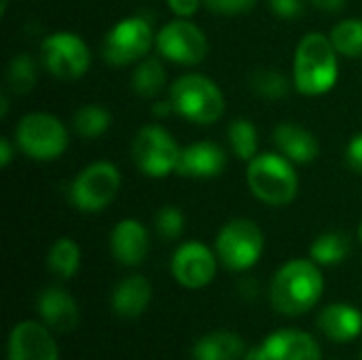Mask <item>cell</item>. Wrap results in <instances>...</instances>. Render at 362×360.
Here are the masks:
<instances>
[{
	"label": "cell",
	"instance_id": "2",
	"mask_svg": "<svg viewBox=\"0 0 362 360\" xmlns=\"http://www.w3.org/2000/svg\"><path fill=\"white\" fill-rule=\"evenodd\" d=\"M337 49L331 38L322 32L305 34L295 51L293 62V85L303 95L329 93L339 76Z\"/></svg>",
	"mask_w": 362,
	"mask_h": 360
},
{
	"label": "cell",
	"instance_id": "36",
	"mask_svg": "<svg viewBox=\"0 0 362 360\" xmlns=\"http://www.w3.org/2000/svg\"><path fill=\"white\" fill-rule=\"evenodd\" d=\"M13 144H11V140L8 138H2L0 140V166L2 168H6L8 163H11V159H13Z\"/></svg>",
	"mask_w": 362,
	"mask_h": 360
},
{
	"label": "cell",
	"instance_id": "12",
	"mask_svg": "<svg viewBox=\"0 0 362 360\" xmlns=\"http://www.w3.org/2000/svg\"><path fill=\"white\" fill-rule=\"evenodd\" d=\"M170 267L174 280L180 286L189 291H199L214 280L218 269V257L216 250L208 248L202 242H185L176 248Z\"/></svg>",
	"mask_w": 362,
	"mask_h": 360
},
{
	"label": "cell",
	"instance_id": "16",
	"mask_svg": "<svg viewBox=\"0 0 362 360\" xmlns=\"http://www.w3.org/2000/svg\"><path fill=\"white\" fill-rule=\"evenodd\" d=\"M151 248L146 227L136 219H123L110 231V255L125 267L140 265Z\"/></svg>",
	"mask_w": 362,
	"mask_h": 360
},
{
	"label": "cell",
	"instance_id": "24",
	"mask_svg": "<svg viewBox=\"0 0 362 360\" xmlns=\"http://www.w3.org/2000/svg\"><path fill=\"white\" fill-rule=\"evenodd\" d=\"M47 267L53 276L70 280L81 267V248L72 238H59L51 244L47 255Z\"/></svg>",
	"mask_w": 362,
	"mask_h": 360
},
{
	"label": "cell",
	"instance_id": "25",
	"mask_svg": "<svg viewBox=\"0 0 362 360\" xmlns=\"http://www.w3.org/2000/svg\"><path fill=\"white\" fill-rule=\"evenodd\" d=\"M110 123H112L110 112L104 106H100V104H85L72 117L74 132L81 138H87V140H93V138L106 134Z\"/></svg>",
	"mask_w": 362,
	"mask_h": 360
},
{
	"label": "cell",
	"instance_id": "35",
	"mask_svg": "<svg viewBox=\"0 0 362 360\" xmlns=\"http://www.w3.org/2000/svg\"><path fill=\"white\" fill-rule=\"evenodd\" d=\"M316 8L327 11V13H337L346 6V0H310Z\"/></svg>",
	"mask_w": 362,
	"mask_h": 360
},
{
	"label": "cell",
	"instance_id": "27",
	"mask_svg": "<svg viewBox=\"0 0 362 360\" xmlns=\"http://www.w3.org/2000/svg\"><path fill=\"white\" fill-rule=\"evenodd\" d=\"M333 47L344 57H362V19H344L329 34Z\"/></svg>",
	"mask_w": 362,
	"mask_h": 360
},
{
	"label": "cell",
	"instance_id": "15",
	"mask_svg": "<svg viewBox=\"0 0 362 360\" xmlns=\"http://www.w3.org/2000/svg\"><path fill=\"white\" fill-rule=\"evenodd\" d=\"M225 166H227L225 149L218 146L216 142L202 140L180 149L176 174L187 178H214L223 174Z\"/></svg>",
	"mask_w": 362,
	"mask_h": 360
},
{
	"label": "cell",
	"instance_id": "18",
	"mask_svg": "<svg viewBox=\"0 0 362 360\" xmlns=\"http://www.w3.org/2000/svg\"><path fill=\"white\" fill-rule=\"evenodd\" d=\"M316 327L331 342L346 344L362 333V312L350 303H331L318 314Z\"/></svg>",
	"mask_w": 362,
	"mask_h": 360
},
{
	"label": "cell",
	"instance_id": "17",
	"mask_svg": "<svg viewBox=\"0 0 362 360\" xmlns=\"http://www.w3.org/2000/svg\"><path fill=\"white\" fill-rule=\"evenodd\" d=\"M36 308L40 320L55 333H70L78 325V306L62 286H47L38 295Z\"/></svg>",
	"mask_w": 362,
	"mask_h": 360
},
{
	"label": "cell",
	"instance_id": "3",
	"mask_svg": "<svg viewBox=\"0 0 362 360\" xmlns=\"http://www.w3.org/2000/svg\"><path fill=\"white\" fill-rule=\"evenodd\" d=\"M246 182L250 193L274 208L288 206L299 191V178L288 161L280 153H259L248 161Z\"/></svg>",
	"mask_w": 362,
	"mask_h": 360
},
{
	"label": "cell",
	"instance_id": "38",
	"mask_svg": "<svg viewBox=\"0 0 362 360\" xmlns=\"http://www.w3.org/2000/svg\"><path fill=\"white\" fill-rule=\"evenodd\" d=\"M6 108H8V100H6V95L2 93V95H0V117L6 115Z\"/></svg>",
	"mask_w": 362,
	"mask_h": 360
},
{
	"label": "cell",
	"instance_id": "5",
	"mask_svg": "<svg viewBox=\"0 0 362 360\" xmlns=\"http://www.w3.org/2000/svg\"><path fill=\"white\" fill-rule=\"evenodd\" d=\"M15 142L25 157L36 161H53L68 149V129L55 115L30 112L17 123Z\"/></svg>",
	"mask_w": 362,
	"mask_h": 360
},
{
	"label": "cell",
	"instance_id": "29",
	"mask_svg": "<svg viewBox=\"0 0 362 360\" xmlns=\"http://www.w3.org/2000/svg\"><path fill=\"white\" fill-rule=\"evenodd\" d=\"M248 85L255 93H259L261 98H267V100L284 98L291 89L288 79L276 68H257L250 74Z\"/></svg>",
	"mask_w": 362,
	"mask_h": 360
},
{
	"label": "cell",
	"instance_id": "19",
	"mask_svg": "<svg viewBox=\"0 0 362 360\" xmlns=\"http://www.w3.org/2000/svg\"><path fill=\"white\" fill-rule=\"evenodd\" d=\"M153 299V286L144 276H127L123 278L110 295V306L112 312L119 318L134 320L146 312Z\"/></svg>",
	"mask_w": 362,
	"mask_h": 360
},
{
	"label": "cell",
	"instance_id": "39",
	"mask_svg": "<svg viewBox=\"0 0 362 360\" xmlns=\"http://www.w3.org/2000/svg\"><path fill=\"white\" fill-rule=\"evenodd\" d=\"M6 4H8V0H0V13L6 11Z\"/></svg>",
	"mask_w": 362,
	"mask_h": 360
},
{
	"label": "cell",
	"instance_id": "41",
	"mask_svg": "<svg viewBox=\"0 0 362 360\" xmlns=\"http://www.w3.org/2000/svg\"><path fill=\"white\" fill-rule=\"evenodd\" d=\"M361 360H362V356H361Z\"/></svg>",
	"mask_w": 362,
	"mask_h": 360
},
{
	"label": "cell",
	"instance_id": "37",
	"mask_svg": "<svg viewBox=\"0 0 362 360\" xmlns=\"http://www.w3.org/2000/svg\"><path fill=\"white\" fill-rule=\"evenodd\" d=\"M151 110L155 117H165V115L174 112V106H172V100H161V102H155Z\"/></svg>",
	"mask_w": 362,
	"mask_h": 360
},
{
	"label": "cell",
	"instance_id": "40",
	"mask_svg": "<svg viewBox=\"0 0 362 360\" xmlns=\"http://www.w3.org/2000/svg\"><path fill=\"white\" fill-rule=\"evenodd\" d=\"M358 238H361V244H362V223H361V229H358Z\"/></svg>",
	"mask_w": 362,
	"mask_h": 360
},
{
	"label": "cell",
	"instance_id": "10",
	"mask_svg": "<svg viewBox=\"0 0 362 360\" xmlns=\"http://www.w3.org/2000/svg\"><path fill=\"white\" fill-rule=\"evenodd\" d=\"M40 64L62 81L81 79L91 64L87 42L74 32H55L40 42Z\"/></svg>",
	"mask_w": 362,
	"mask_h": 360
},
{
	"label": "cell",
	"instance_id": "33",
	"mask_svg": "<svg viewBox=\"0 0 362 360\" xmlns=\"http://www.w3.org/2000/svg\"><path fill=\"white\" fill-rule=\"evenodd\" d=\"M346 161H348L350 170H354L356 174H362V132L350 140V144L346 149Z\"/></svg>",
	"mask_w": 362,
	"mask_h": 360
},
{
	"label": "cell",
	"instance_id": "20",
	"mask_svg": "<svg viewBox=\"0 0 362 360\" xmlns=\"http://www.w3.org/2000/svg\"><path fill=\"white\" fill-rule=\"evenodd\" d=\"M274 142H276L278 153L284 155L293 163H312L320 153L318 138L310 129L291 121L276 125Z\"/></svg>",
	"mask_w": 362,
	"mask_h": 360
},
{
	"label": "cell",
	"instance_id": "30",
	"mask_svg": "<svg viewBox=\"0 0 362 360\" xmlns=\"http://www.w3.org/2000/svg\"><path fill=\"white\" fill-rule=\"evenodd\" d=\"M155 231L161 240H178L185 231V214L176 206H163L155 214Z\"/></svg>",
	"mask_w": 362,
	"mask_h": 360
},
{
	"label": "cell",
	"instance_id": "28",
	"mask_svg": "<svg viewBox=\"0 0 362 360\" xmlns=\"http://www.w3.org/2000/svg\"><path fill=\"white\" fill-rule=\"evenodd\" d=\"M6 85L17 95L30 93L34 89V85H36V62L28 53H19L8 62Z\"/></svg>",
	"mask_w": 362,
	"mask_h": 360
},
{
	"label": "cell",
	"instance_id": "22",
	"mask_svg": "<svg viewBox=\"0 0 362 360\" xmlns=\"http://www.w3.org/2000/svg\"><path fill=\"white\" fill-rule=\"evenodd\" d=\"M168 83L165 66L159 57H144L132 72L129 87L140 98H157Z\"/></svg>",
	"mask_w": 362,
	"mask_h": 360
},
{
	"label": "cell",
	"instance_id": "7",
	"mask_svg": "<svg viewBox=\"0 0 362 360\" xmlns=\"http://www.w3.org/2000/svg\"><path fill=\"white\" fill-rule=\"evenodd\" d=\"M121 189V174L110 161H95L83 168L68 187L72 206L81 212L104 210Z\"/></svg>",
	"mask_w": 362,
	"mask_h": 360
},
{
	"label": "cell",
	"instance_id": "32",
	"mask_svg": "<svg viewBox=\"0 0 362 360\" xmlns=\"http://www.w3.org/2000/svg\"><path fill=\"white\" fill-rule=\"evenodd\" d=\"M269 4V8L284 19H297L303 15L305 11V2L303 0H265Z\"/></svg>",
	"mask_w": 362,
	"mask_h": 360
},
{
	"label": "cell",
	"instance_id": "14",
	"mask_svg": "<svg viewBox=\"0 0 362 360\" xmlns=\"http://www.w3.org/2000/svg\"><path fill=\"white\" fill-rule=\"evenodd\" d=\"M6 360H59V350L45 323L23 320L13 327L6 346Z\"/></svg>",
	"mask_w": 362,
	"mask_h": 360
},
{
	"label": "cell",
	"instance_id": "6",
	"mask_svg": "<svg viewBox=\"0 0 362 360\" xmlns=\"http://www.w3.org/2000/svg\"><path fill=\"white\" fill-rule=\"evenodd\" d=\"M265 236L250 219L229 221L216 236L214 250L223 267L229 272H248L263 255Z\"/></svg>",
	"mask_w": 362,
	"mask_h": 360
},
{
	"label": "cell",
	"instance_id": "11",
	"mask_svg": "<svg viewBox=\"0 0 362 360\" xmlns=\"http://www.w3.org/2000/svg\"><path fill=\"white\" fill-rule=\"evenodd\" d=\"M155 47L163 59L180 66H197L208 55V38L204 30L185 17L168 21L157 32Z\"/></svg>",
	"mask_w": 362,
	"mask_h": 360
},
{
	"label": "cell",
	"instance_id": "4",
	"mask_svg": "<svg viewBox=\"0 0 362 360\" xmlns=\"http://www.w3.org/2000/svg\"><path fill=\"white\" fill-rule=\"evenodd\" d=\"M174 112L197 125H212L225 112V95L221 87L197 72L182 74L170 87Z\"/></svg>",
	"mask_w": 362,
	"mask_h": 360
},
{
	"label": "cell",
	"instance_id": "26",
	"mask_svg": "<svg viewBox=\"0 0 362 360\" xmlns=\"http://www.w3.org/2000/svg\"><path fill=\"white\" fill-rule=\"evenodd\" d=\"M227 140L235 157L250 161L259 149V132L248 119H233L227 127Z\"/></svg>",
	"mask_w": 362,
	"mask_h": 360
},
{
	"label": "cell",
	"instance_id": "31",
	"mask_svg": "<svg viewBox=\"0 0 362 360\" xmlns=\"http://www.w3.org/2000/svg\"><path fill=\"white\" fill-rule=\"evenodd\" d=\"M257 0H204V6L216 15H242L255 8Z\"/></svg>",
	"mask_w": 362,
	"mask_h": 360
},
{
	"label": "cell",
	"instance_id": "21",
	"mask_svg": "<svg viewBox=\"0 0 362 360\" xmlns=\"http://www.w3.org/2000/svg\"><path fill=\"white\" fill-rule=\"evenodd\" d=\"M248 352L244 339L233 331H212L193 346V360H244Z\"/></svg>",
	"mask_w": 362,
	"mask_h": 360
},
{
	"label": "cell",
	"instance_id": "23",
	"mask_svg": "<svg viewBox=\"0 0 362 360\" xmlns=\"http://www.w3.org/2000/svg\"><path fill=\"white\" fill-rule=\"evenodd\" d=\"M352 242L344 231H329L318 236L312 246H310V259L322 267H331L337 265L341 261H346V257L350 255Z\"/></svg>",
	"mask_w": 362,
	"mask_h": 360
},
{
	"label": "cell",
	"instance_id": "9",
	"mask_svg": "<svg viewBox=\"0 0 362 360\" xmlns=\"http://www.w3.org/2000/svg\"><path fill=\"white\" fill-rule=\"evenodd\" d=\"M153 25L144 17H125L115 23L102 42V57L110 66H132L146 57L155 42Z\"/></svg>",
	"mask_w": 362,
	"mask_h": 360
},
{
	"label": "cell",
	"instance_id": "8",
	"mask_svg": "<svg viewBox=\"0 0 362 360\" xmlns=\"http://www.w3.org/2000/svg\"><path fill=\"white\" fill-rule=\"evenodd\" d=\"M180 146L161 125H144L132 142V159L148 178H165L176 172Z\"/></svg>",
	"mask_w": 362,
	"mask_h": 360
},
{
	"label": "cell",
	"instance_id": "34",
	"mask_svg": "<svg viewBox=\"0 0 362 360\" xmlns=\"http://www.w3.org/2000/svg\"><path fill=\"white\" fill-rule=\"evenodd\" d=\"M165 2L176 17H185V19L193 17L204 4V0H165Z\"/></svg>",
	"mask_w": 362,
	"mask_h": 360
},
{
	"label": "cell",
	"instance_id": "1",
	"mask_svg": "<svg viewBox=\"0 0 362 360\" xmlns=\"http://www.w3.org/2000/svg\"><path fill=\"white\" fill-rule=\"evenodd\" d=\"M325 293L320 265L312 259H293L284 263L269 284L272 308L282 316H301L318 306Z\"/></svg>",
	"mask_w": 362,
	"mask_h": 360
},
{
	"label": "cell",
	"instance_id": "13",
	"mask_svg": "<svg viewBox=\"0 0 362 360\" xmlns=\"http://www.w3.org/2000/svg\"><path fill=\"white\" fill-rule=\"evenodd\" d=\"M322 350L314 335L299 329H280L259 346L248 348L244 360H320Z\"/></svg>",
	"mask_w": 362,
	"mask_h": 360
}]
</instances>
